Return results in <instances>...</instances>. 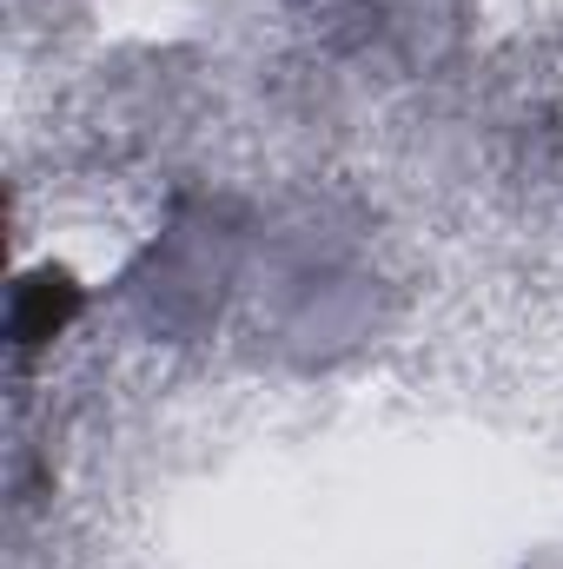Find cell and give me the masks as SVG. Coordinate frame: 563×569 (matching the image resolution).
Returning a JSON list of instances; mask_svg holds the SVG:
<instances>
[{"mask_svg": "<svg viewBox=\"0 0 563 569\" xmlns=\"http://www.w3.org/2000/svg\"><path fill=\"white\" fill-rule=\"evenodd\" d=\"M87 311V291L73 272H60V266H40V272H27V279L13 284V305H7V338H13V351L27 358V351H40V345H53L73 318Z\"/></svg>", "mask_w": 563, "mask_h": 569, "instance_id": "obj_1", "label": "cell"}]
</instances>
